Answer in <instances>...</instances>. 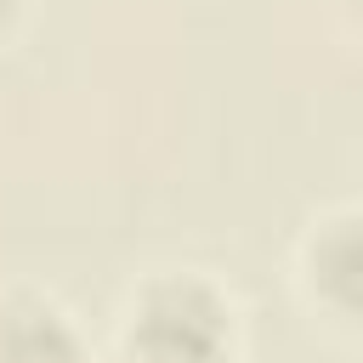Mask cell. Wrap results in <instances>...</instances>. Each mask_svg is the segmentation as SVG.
<instances>
[{
    "label": "cell",
    "mask_w": 363,
    "mask_h": 363,
    "mask_svg": "<svg viewBox=\"0 0 363 363\" xmlns=\"http://www.w3.org/2000/svg\"><path fill=\"white\" fill-rule=\"evenodd\" d=\"M227 306L199 278H164L142 295L130 323V352L142 363H221Z\"/></svg>",
    "instance_id": "6da1fadb"
},
{
    "label": "cell",
    "mask_w": 363,
    "mask_h": 363,
    "mask_svg": "<svg viewBox=\"0 0 363 363\" xmlns=\"http://www.w3.org/2000/svg\"><path fill=\"white\" fill-rule=\"evenodd\" d=\"M0 357L6 363H74V335L51 306L0 312Z\"/></svg>",
    "instance_id": "7a4b0ae2"
},
{
    "label": "cell",
    "mask_w": 363,
    "mask_h": 363,
    "mask_svg": "<svg viewBox=\"0 0 363 363\" xmlns=\"http://www.w3.org/2000/svg\"><path fill=\"white\" fill-rule=\"evenodd\" d=\"M6 11H11V0H0V17H6Z\"/></svg>",
    "instance_id": "3957f363"
}]
</instances>
